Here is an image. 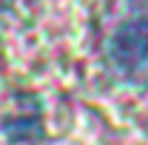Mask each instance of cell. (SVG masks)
Segmentation results:
<instances>
[{
    "instance_id": "1",
    "label": "cell",
    "mask_w": 148,
    "mask_h": 145,
    "mask_svg": "<svg viewBox=\"0 0 148 145\" xmlns=\"http://www.w3.org/2000/svg\"><path fill=\"white\" fill-rule=\"evenodd\" d=\"M108 57L123 77L148 83V3L134 6L114 26L108 37Z\"/></svg>"
},
{
    "instance_id": "2",
    "label": "cell",
    "mask_w": 148,
    "mask_h": 145,
    "mask_svg": "<svg viewBox=\"0 0 148 145\" xmlns=\"http://www.w3.org/2000/svg\"><path fill=\"white\" fill-rule=\"evenodd\" d=\"M12 3H14V0H0V9H9Z\"/></svg>"
}]
</instances>
